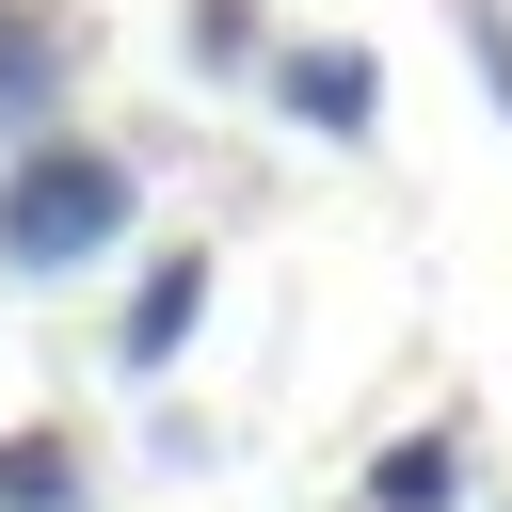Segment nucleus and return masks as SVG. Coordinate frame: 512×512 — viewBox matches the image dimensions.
<instances>
[{"mask_svg":"<svg viewBox=\"0 0 512 512\" xmlns=\"http://www.w3.org/2000/svg\"><path fill=\"white\" fill-rule=\"evenodd\" d=\"M96 240H128V160L112 144H32L0 176V272H80Z\"/></svg>","mask_w":512,"mask_h":512,"instance_id":"1","label":"nucleus"},{"mask_svg":"<svg viewBox=\"0 0 512 512\" xmlns=\"http://www.w3.org/2000/svg\"><path fill=\"white\" fill-rule=\"evenodd\" d=\"M192 320H208V256H144V288H128V336H112V352H128V368H160Z\"/></svg>","mask_w":512,"mask_h":512,"instance_id":"2","label":"nucleus"},{"mask_svg":"<svg viewBox=\"0 0 512 512\" xmlns=\"http://www.w3.org/2000/svg\"><path fill=\"white\" fill-rule=\"evenodd\" d=\"M288 112L304 128H368V48H304L288 64Z\"/></svg>","mask_w":512,"mask_h":512,"instance_id":"3","label":"nucleus"},{"mask_svg":"<svg viewBox=\"0 0 512 512\" xmlns=\"http://www.w3.org/2000/svg\"><path fill=\"white\" fill-rule=\"evenodd\" d=\"M448 480H464V464H448V432H400V448L368 464V512H448Z\"/></svg>","mask_w":512,"mask_h":512,"instance_id":"4","label":"nucleus"},{"mask_svg":"<svg viewBox=\"0 0 512 512\" xmlns=\"http://www.w3.org/2000/svg\"><path fill=\"white\" fill-rule=\"evenodd\" d=\"M80 496V448L64 432H0V512H64Z\"/></svg>","mask_w":512,"mask_h":512,"instance_id":"5","label":"nucleus"}]
</instances>
